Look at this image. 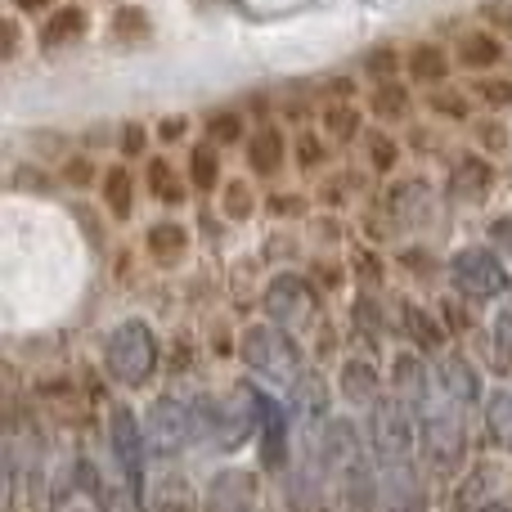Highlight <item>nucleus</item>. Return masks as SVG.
<instances>
[{
    "instance_id": "obj_1",
    "label": "nucleus",
    "mask_w": 512,
    "mask_h": 512,
    "mask_svg": "<svg viewBox=\"0 0 512 512\" xmlns=\"http://www.w3.org/2000/svg\"><path fill=\"white\" fill-rule=\"evenodd\" d=\"M104 364L122 387H144V382L158 373V337L144 319H126L108 333L104 346Z\"/></svg>"
},
{
    "instance_id": "obj_2",
    "label": "nucleus",
    "mask_w": 512,
    "mask_h": 512,
    "mask_svg": "<svg viewBox=\"0 0 512 512\" xmlns=\"http://www.w3.org/2000/svg\"><path fill=\"white\" fill-rule=\"evenodd\" d=\"M198 427H203L198 409L189 405V400H180V396H162V400H153V405L144 409V445H149L158 459L180 454L189 441H194Z\"/></svg>"
},
{
    "instance_id": "obj_3",
    "label": "nucleus",
    "mask_w": 512,
    "mask_h": 512,
    "mask_svg": "<svg viewBox=\"0 0 512 512\" xmlns=\"http://www.w3.org/2000/svg\"><path fill=\"white\" fill-rule=\"evenodd\" d=\"M243 360L274 382H301V351L279 324H256L243 333Z\"/></svg>"
},
{
    "instance_id": "obj_4",
    "label": "nucleus",
    "mask_w": 512,
    "mask_h": 512,
    "mask_svg": "<svg viewBox=\"0 0 512 512\" xmlns=\"http://www.w3.org/2000/svg\"><path fill=\"white\" fill-rule=\"evenodd\" d=\"M198 418H203V414H198ZM203 427H207V436H212L216 450H239V445L252 436V427H261L256 391H252V387H239V391H230L225 400L207 405Z\"/></svg>"
},
{
    "instance_id": "obj_5",
    "label": "nucleus",
    "mask_w": 512,
    "mask_h": 512,
    "mask_svg": "<svg viewBox=\"0 0 512 512\" xmlns=\"http://www.w3.org/2000/svg\"><path fill=\"white\" fill-rule=\"evenodd\" d=\"M414 409L405 400H378L373 405V423H369V441H373V454H378L387 468L396 463H409V445H414Z\"/></svg>"
},
{
    "instance_id": "obj_6",
    "label": "nucleus",
    "mask_w": 512,
    "mask_h": 512,
    "mask_svg": "<svg viewBox=\"0 0 512 512\" xmlns=\"http://www.w3.org/2000/svg\"><path fill=\"white\" fill-rule=\"evenodd\" d=\"M108 445H113V459L122 468L131 499H144V423L126 405H113L108 414Z\"/></svg>"
},
{
    "instance_id": "obj_7",
    "label": "nucleus",
    "mask_w": 512,
    "mask_h": 512,
    "mask_svg": "<svg viewBox=\"0 0 512 512\" xmlns=\"http://www.w3.org/2000/svg\"><path fill=\"white\" fill-rule=\"evenodd\" d=\"M450 279L463 297L472 301H490V297H504L508 292V270L495 252L486 248H463L459 256L450 261Z\"/></svg>"
},
{
    "instance_id": "obj_8",
    "label": "nucleus",
    "mask_w": 512,
    "mask_h": 512,
    "mask_svg": "<svg viewBox=\"0 0 512 512\" xmlns=\"http://www.w3.org/2000/svg\"><path fill=\"white\" fill-rule=\"evenodd\" d=\"M423 450H427V463H432L436 472H454L463 463V454H468V432H463L459 423V405L454 409H441V414H432V409H423Z\"/></svg>"
},
{
    "instance_id": "obj_9",
    "label": "nucleus",
    "mask_w": 512,
    "mask_h": 512,
    "mask_svg": "<svg viewBox=\"0 0 512 512\" xmlns=\"http://www.w3.org/2000/svg\"><path fill=\"white\" fill-rule=\"evenodd\" d=\"M265 315L279 328H288V333L306 328L310 319H315V292H310V283L301 279V274H279V279L265 288Z\"/></svg>"
},
{
    "instance_id": "obj_10",
    "label": "nucleus",
    "mask_w": 512,
    "mask_h": 512,
    "mask_svg": "<svg viewBox=\"0 0 512 512\" xmlns=\"http://www.w3.org/2000/svg\"><path fill=\"white\" fill-rule=\"evenodd\" d=\"M207 512H261V486L252 472L225 468L207 486Z\"/></svg>"
},
{
    "instance_id": "obj_11",
    "label": "nucleus",
    "mask_w": 512,
    "mask_h": 512,
    "mask_svg": "<svg viewBox=\"0 0 512 512\" xmlns=\"http://www.w3.org/2000/svg\"><path fill=\"white\" fill-rule=\"evenodd\" d=\"M256 409H261V427H256L261 432V459L270 472H279L288 463V414L265 391H256Z\"/></svg>"
},
{
    "instance_id": "obj_12",
    "label": "nucleus",
    "mask_w": 512,
    "mask_h": 512,
    "mask_svg": "<svg viewBox=\"0 0 512 512\" xmlns=\"http://www.w3.org/2000/svg\"><path fill=\"white\" fill-rule=\"evenodd\" d=\"M436 387H441V396L450 400V405H477L481 400V373L472 369L463 355H441L436 360Z\"/></svg>"
},
{
    "instance_id": "obj_13",
    "label": "nucleus",
    "mask_w": 512,
    "mask_h": 512,
    "mask_svg": "<svg viewBox=\"0 0 512 512\" xmlns=\"http://www.w3.org/2000/svg\"><path fill=\"white\" fill-rule=\"evenodd\" d=\"M50 512H108L104 495H99V486H95V472H90L86 463H77V468L54 486Z\"/></svg>"
},
{
    "instance_id": "obj_14",
    "label": "nucleus",
    "mask_w": 512,
    "mask_h": 512,
    "mask_svg": "<svg viewBox=\"0 0 512 512\" xmlns=\"http://www.w3.org/2000/svg\"><path fill=\"white\" fill-rule=\"evenodd\" d=\"M490 185H495V171L481 158H463L459 167L450 171V194L459 198V203H486Z\"/></svg>"
},
{
    "instance_id": "obj_15",
    "label": "nucleus",
    "mask_w": 512,
    "mask_h": 512,
    "mask_svg": "<svg viewBox=\"0 0 512 512\" xmlns=\"http://www.w3.org/2000/svg\"><path fill=\"white\" fill-rule=\"evenodd\" d=\"M86 27H90L86 9H77V5H63V9H54V14H50V23H45L41 45H45V50H63V45L81 41V36H86Z\"/></svg>"
},
{
    "instance_id": "obj_16",
    "label": "nucleus",
    "mask_w": 512,
    "mask_h": 512,
    "mask_svg": "<svg viewBox=\"0 0 512 512\" xmlns=\"http://www.w3.org/2000/svg\"><path fill=\"white\" fill-rule=\"evenodd\" d=\"M248 167L256 176H274L283 167V135L274 126H256L248 140Z\"/></svg>"
},
{
    "instance_id": "obj_17",
    "label": "nucleus",
    "mask_w": 512,
    "mask_h": 512,
    "mask_svg": "<svg viewBox=\"0 0 512 512\" xmlns=\"http://www.w3.org/2000/svg\"><path fill=\"white\" fill-rule=\"evenodd\" d=\"M396 400H405L414 414L427 409V373H423V364L409 360V355L396 360Z\"/></svg>"
},
{
    "instance_id": "obj_18",
    "label": "nucleus",
    "mask_w": 512,
    "mask_h": 512,
    "mask_svg": "<svg viewBox=\"0 0 512 512\" xmlns=\"http://www.w3.org/2000/svg\"><path fill=\"white\" fill-rule=\"evenodd\" d=\"M342 396L351 405H373L378 400V369L369 360H351L342 369Z\"/></svg>"
},
{
    "instance_id": "obj_19",
    "label": "nucleus",
    "mask_w": 512,
    "mask_h": 512,
    "mask_svg": "<svg viewBox=\"0 0 512 512\" xmlns=\"http://www.w3.org/2000/svg\"><path fill=\"white\" fill-rule=\"evenodd\" d=\"M409 77H414L418 86H441V81L450 77V59H445L441 45H418V50L409 54Z\"/></svg>"
},
{
    "instance_id": "obj_20",
    "label": "nucleus",
    "mask_w": 512,
    "mask_h": 512,
    "mask_svg": "<svg viewBox=\"0 0 512 512\" xmlns=\"http://www.w3.org/2000/svg\"><path fill=\"white\" fill-rule=\"evenodd\" d=\"M459 59H463V68H495L504 59V45L490 32H468L459 41Z\"/></svg>"
},
{
    "instance_id": "obj_21",
    "label": "nucleus",
    "mask_w": 512,
    "mask_h": 512,
    "mask_svg": "<svg viewBox=\"0 0 512 512\" xmlns=\"http://www.w3.org/2000/svg\"><path fill=\"white\" fill-rule=\"evenodd\" d=\"M185 230L180 225H171V221H162V225H153L149 230V256L153 261H162V265H176L180 256H185Z\"/></svg>"
},
{
    "instance_id": "obj_22",
    "label": "nucleus",
    "mask_w": 512,
    "mask_h": 512,
    "mask_svg": "<svg viewBox=\"0 0 512 512\" xmlns=\"http://www.w3.org/2000/svg\"><path fill=\"white\" fill-rule=\"evenodd\" d=\"M486 423H490V436H495L499 450L512 454V391H495V396H490Z\"/></svg>"
},
{
    "instance_id": "obj_23",
    "label": "nucleus",
    "mask_w": 512,
    "mask_h": 512,
    "mask_svg": "<svg viewBox=\"0 0 512 512\" xmlns=\"http://www.w3.org/2000/svg\"><path fill=\"white\" fill-rule=\"evenodd\" d=\"M131 171L126 167H113L104 176V198H108V212L117 216V221H126V216H131V207H135V198H131Z\"/></svg>"
},
{
    "instance_id": "obj_24",
    "label": "nucleus",
    "mask_w": 512,
    "mask_h": 512,
    "mask_svg": "<svg viewBox=\"0 0 512 512\" xmlns=\"http://www.w3.org/2000/svg\"><path fill=\"white\" fill-rule=\"evenodd\" d=\"M149 189L162 198V203H180V198H185V185H180V176L171 171L167 158H153L149 162Z\"/></svg>"
},
{
    "instance_id": "obj_25",
    "label": "nucleus",
    "mask_w": 512,
    "mask_h": 512,
    "mask_svg": "<svg viewBox=\"0 0 512 512\" xmlns=\"http://www.w3.org/2000/svg\"><path fill=\"white\" fill-rule=\"evenodd\" d=\"M189 176H194L198 189H216V180H221V158H216L212 144H198L194 158H189Z\"/></svg>"
},
{
    "instance_id": "obj_26",
    "label": "nucleus",
    "mask_w": 512,
    "mask_h": 512,
    "mask_svg": "<svg viewBox=\"0 0 512 512\" xmlns=\"http://www.w3.org/2000/svg\"><path fill=\"white\" fill-rule=\"evenodd\" d=\"M113 36H117L122 45L144 41V36H149V18H144V9H135V5L117 9V18H113Z\"/></svg>"
},
{
    "instance_id": "obj_27",
    "label": "nucleus",
    "mask_w": 512,
    "mask_h": 512,
    "mask_svg": "<svg viewBox=\"0 0 512 512\" xmlns=\"http://www.w3.org/2000/svg\"><path fill=\"white\" fill-rule=\"evenodd\" d=\"M405 328H409V337H414L418 346H441V328H436V319L427 315V310H418V306H405Z\"/></svg>"
},
{
    "instance_id": "obj_28",
    "label": "nucleus",
    "mask_w": 512,
    "mask_h": 512,
    "mask_svg": "<svg viewBox=\"0 0 512 512\" xmlns=\"http://www.w3.org/2000/svg\"><path fill=\"white\" fill-rule=\"evenodd\" d=\"M373 113H378V117H405L409 113L405 86H396V81H382L378 95H373Z\"/></svg>"
},
{
    "instance_id": "obj_29",
    "label": "nucleus",
    "mask_w": 512,
    "mask_h": 512,
    "mask_svg": "<svg viewBox=\"0 0 512 512\" xmlns=\"http://www.w3.org/2000/svg\"><path fill=\"white\" fill-rule=\"evenodd\" d=\"M396 68H400V59L391 45H378V50L364 59V72H369L373 81H396Z\"/></svg>"
},
{
    "instance_id": "obj_30",
    "label": "nucleus",
    "mask_w": 512,
    "mask_h": 512,
    "mask_svg": "<svg viewBox=\"0 0 512 512\" xmlns=\"http://www.w3.org/2000/svg\"><path fill=\"white\" fill-rule=\"evenodd\" d=\"M324 122H328V131H333L337 140H351V135H355V122H360V117H355V108L342 104V108H328Z\"/></svg>"
},
{
    "instance_id": "obj_31",
    "label": "nucleus",
    "mask_w": 512,
    "mask_h": 512,
    "mask_svg": "<svg viewBox=\"0 0 512 512\" xmlns=\"http://www.w3.org/2000/svg\"><path fill=\"white\" fill-rule=\"evenodd\" d=\"M225 212H230L234 221H243V216H252V189L243 185V180H239V185H230V189H225Z\"/></svg>"
},
{
    "instance_id": "obj_32",
    "label": "nucleus",
    "mask_w": 512,
    "mask_h": 512,
    "mask_svg": "<svg viewBox=\"0 0 512 512\" xmlns=\"http://www.w3.org/2000/svg\"><path fill=\"white\" fill-rule=\"evenodd\" d=\"M369 153H373V167H378V171L396 167V144H391L387 135H369Z\"/></svg>"
},
{
    "instance_id": "obj_33",
    "label": "nucleus",
    "mask_w": 512,
    "mask_h": 512,
    "mask_svg": "<svg viewBox=\"0 0 512 512\" xmlns=\"http://www.w3.org/2000/svg\"><path fill=\"white\" fill-rule=\"evenodd\" d=\"M495 342H499V364H512V306L499 315V324H495Z\"/></svg>"
},
{
    "instance_id": "obj_34",
    "label": "nucleus",
    "mask_w": 512,
    "mask_h": 512,
    "mask_svg": "<svg viewBox=\"0 0 512 512\" xmlns=\"http://www.w3.org/2000/svg\"><path fill=\"white\" fill-rule=\"evenodd\" d=\"M239 135H243V126H239V117H234V113L212 117V140H216V144H234Z\"/></svg>"
},
{
    "instance_id": "obj_35",
    "label": "nucleus",
    "mask_w": 512,
    "mask_h": 512,
    "mask_svg": "<svg viewBox=\"0 0 512 512\" xmlns=\"http://www.w3.org/2000/svg\"><path fill=\"white\" fill-rule=\"evenodd\" d=\"M481 99L490 108H508L512 104V81H481Z\"/></svg>"
},
{
    "instance_id": "obj_36",
    "label": "nucleus",
    "mask_w": 512,
    "mask_h": 512,
    "mask_svg": "<svg viewBox=\"0 0 512 512\" xmlns=\"http://www.w3.org/2000/svg\"><path fill=\"white\" fill-rule=\"evenodd\" d=\"M432 108H441V113H454V117H468V99L445 95V90H436V95H432Z\"/></svg>"
},
{
    "instance_id": "obj_37",
    "label": "nucleus",
    "mask_w": 512,
    "mask_h": 512,
    "mask_svg": "<svg viewBox=\"0 0 512 512\" xmlns=\"http://www.w3.org/2000/svg\"><path fill=\"white\" fill-rule=\"evenodd\" d=\"M122 153H126V158H140V153H144V126H140V122L126 126V135H122Z\"/></svg>"
},
{
    "instance_id": "obj_38",
    "label": "nucleus",
    "mask_w": 512,
    "mask_h": 512,
    "mask_svg": "<svg viewBox=\"0 0 512 512\" xmlns=\"http://www.w3.org/2000/svg\"><path fill=\"white\" fill-rule=\"evenodd\" d=\"M297 162L301 167H319V140L315 135H301L297 140Z\"/></svg>"
},
{
    "instance_id": "obj_39",
    "label": "nucleus",
    "mask_w": 512,
    "mask_h": 512,
    "mask_svg": "<svg viewBox=\"0 0 512 512\" xmlns=\"http://www.w3.org/2000/svg\"><path fill=\"white\" fill-rule=\"evenodd\" d=\"M486 18H490V23H504V32H512V5H508V0H504V5H499V0H490Z\"/></svg>"
},
{
    "instance_id": "obj_40",
    "label": "nucleus",
    "mask_w": 512,
    "mask_h": 512,
    "mask_svg": "<svg viewBox=\"0 0 512 512\" xmlns=\"http://www.w3.org/2000/svg\"><path fill=\"white\" fill-rule=\"evenodd\" d=\"M180 135H185V117H167V122H162V140H180Z\"/></svg>"
},
{
    "instance_id": "obj_41",
    "label": "nucleus",
    "mask_w": 512,
    "mask_h": 512,
    "mask_svg": "<svg viewBox=\"0 0 512 512\" xmlns=\"http://www.w3.org/2000/svg\"><path fill=\"white\" fill-rule=\"evenodd\" d=\"M158 512H189V508H185V495L176 499V490H167V495L158 499Z\"/></svg>"
},
{
    "instance_id": "obj_42",
    "label": "nucleus",
    "mask_w": 512,
    "mask_h": 512,
    "mask_svg": "<svg viewBox=\"0 0 512 512\" xmlns=\"http://www.w3.org/2000/svg\"><path fill=\"white\" fill-rule=\"evenodd\" d=\"M490 234H495V243H508V252H512V221H495Z\"/></svg>"
},
{
    "instance_id": "obj_43",
    "label": "nucleus",
    "mask_w": 512,
    "mask_h": 512,
    "mask_svg": "<svg viewBox=\"0 0 512 512\" xmlns=\"http://www.w3.org/2000/svg\"><path fill=\"white\" fill-rule=\"evenodd\" d=\"M18 9H23V14H41L45 5H54V0H14Z\"/></svg>"
},
{
    "instance_id": "obj_44",
    "label": "nucleus",
    "mask_w": 512,
    "mask_h": 512,
    "mask_svg": "<svg viewBox=\"0 0 512 512\" xmlns=\"http://www.w3.org/2000/svg\"><path fill=\"white\" fill-rule=\"evenodd\" d=\"M68 176H72V180H77V185H81V180L90 176V167H86V162H72V167H68Z\"/></svg>"
},
{
    "instance_id": "obj_45",
    "label": "nucleus",
    "mask_w": 512,
    "mask_h": 512,
    "mask_svg": "<svg viewBox=\"0 0 512 512\" xmlns=\"http://www.w3.org/2000/svg\"><path fill=\"white\" fill-rule=\"evenodd\" d=\"M14 45H18V32H14V23L5 27V54H14Z\"/></svg>"
},
{
    "instance_id": "obj_46",
    "label": "nucleus",
    "mask_w": 512,
    "mask_h": 512,
    "mask_svg": "<svg viewBox=\"0 0 512 512\" xmlns=\"http://www.w3.org/2000/svg\"><path fill=\"white\" fill-rule=\"evenodd\" d=\"M481 512H512V508H504V504H490V508H481Z\"/></svg>"
}]
</instances>
